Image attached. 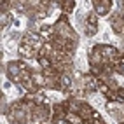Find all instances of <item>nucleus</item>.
<instances>
[{
	"label": "nucleus",
	"instance_id": "nucleus-3",
	"mask_svg": "<svg viewBox=\"0 0 124 124\" xmlns=\"http://www.w3.org/2000/svg\"><path fill=\"white\" fill-rule=\"evenodd\" d=\"M35 53H37V51H35V49L31 47V46L24 44V42H21V44H19V54H21L23 58H31Z\"/></svg>",
	"mask_w": 124,
	"mask_h": 124
},
{
	"label": "nucleus",
	"instance_id": "nucleus-1",
	"mask_svg": "<svg viewBox=\"0 0 124 124\" xmlns=\"http://www.w3.org/2000/svg\"><path fill=\"white\" fill-rule=\"evenodd\" d=\"M93 7L98 16H107L112 9V2H100L98 0V2H93Z\"/></svg>",
	"mask_w": 124,
	"mask_h": 124
},
{
	"label": "nucleus",
	"instance_id": "nucleus-2",
	"mask_svg": "<svg viewBox=\"0 0 124 124\" xmlns=\"http://www.w3.org/2000/svg\"><path fill=\"white\" fill-rule=\"evenodd\" d=\"M96 30H98L96 16H94V14H89V16H87V21H86V33H87V35H94Z\"/></svg>",
	"mask_w": 124,
	"mask_h": 124
},
{
	"label": "nucleus",
	"instance_id": "nucleus-5",
	"mask_svg": "<svg viewBox=\"0 0 124 124\" xmlns=\"http://www.w3.org/2000/svg\"><path fill=\"white\" fill-rule=\"evenodd\" d=\"M122 124H124V121H122Z\"/></svg>",
	"mask_w": 124,
	"mask_h": 124
},
{
	"label": "nucleus",
	"instance_id": "nucleus-4",
	"mask_svg": "<svg viewBox=\"0 0 124 124\" xmlns=\"http://www.w3.org/2000/svg\"><path fill=\"white\" fill-rule=\"evenodd\" d=\"M61 7H63V12H68V11H72L73 7H75V4L73 2H65V4H61Z\"/></svg>",
	"mask_w": 124,
	"mask_h": 124
}]
</instances>
